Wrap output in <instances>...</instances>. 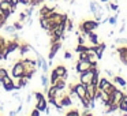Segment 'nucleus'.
Wrapping results in <instances>:
<instances>
[{
	"label": "nucleus",
	"instance_id": "obj_11",
	"mask_svg": "<svg viewBox=\"0 0 127 116\" xmlns=\"http://www.w3.org/2000/svg\"><path fill=\"white\" fill-rule=\"evenodd\" d=\"M47 107H48V101L45 100V97H42V98L37 100V102H36V108H37V109H40L41 112H44Z\"/></svg>",
	"mask_w": 127,
	"mask_h": 116
},
{
	"label": "nucleus",
	"instance_id": "obj_18",
	"mask_svg": "<svg viewBox=\"0 0 127 116\" xmlns=\"http://www.w3.org/2000/svg\"><path fill=\"white\" fill-rule=\"evenodd\" d=\"M36 71H37V68H25V74H23V77L25 78H28L29 81L33 78V75L36 74Z\"/></svg>",
	"mask_w": 127,
	"mask_h": 116
},
{
	"label": "nucleus",
	"instance_id": "obj_10",
	"mask_svg": "<svg viewBox=\"0 0 127 116\" xmlns=\"http://www.w3.org/2000/svg\"><path fill=\"white\" fill-rule=\"evenodd\" d=\"M22 63L25 68H37V60L33 59H22Z\"/></svg>",
	"mask_w": 127,
	"mask_h": 116
},
{
	"label": "nucleus",
	"instance_id": "obj_19",
	"mask_svg": "<svg viewBox=\"0 0 127 116\" xmlns=\"http://www.w3.org/2000/svg\"><path fill=\"white\" fill-rule=\"evenodd\" d=\"M40 81H41V85L44 89H48V83H49V78H48L47 72H44V74L40 77Z\"/></svg>",
	"mask_w": 127,
	"mask_h": 116
},
{
	"label": "nucleus",
	"instance_id": "obj_14",
	"mask_svg": "<svg viewBox=\"0 0 127 116\" xmlns=\"http://www.w3.org/2000/svg\"><path fill=\"white\" fill-rule=\"evenodd\" d=\"M40 26H41L44 30L49 31L51 30V23H49V19L45 17H40Z\"/></svg>",
	"mask_w": 127,
	"mask_h": 116
},
{
	"label": "nucleus",
	"instance_id": "obj_40",
	"mask_svg": "<svg viewBox=\"0 0 127 116\" xmlns=\"http://www.w3.org/2000/svg\"><path fill=\"white\" fill-rule=\"evenodd\" d=\"M111 10H113V11H116V14H119V6H118V3H112V4H111Z\"/></svg>",
	"mask_w": 127,
	"mask_h": 116
},
{
	"label": "nucleus",
	"instance_id": "obj_8",
	"mask_svg": "<svg viewBox=\"0 0 127 116\" xmlns=\"http://www.w3.org/2000/svg\"><path fill=\"white\" fill-rule=\"evenodd\" d=\"M74 89H75V93L78 94L79 98H82V97L86 96V85H83V83H81V82L74 83Z\"/></svg>",
	"mask_w": 127,
	"mask_h": 116
},
{
	"label": "nucleus",
	"instance_id": "obj_47",
	"mask_svg": "<svg viewBox=\"0 0 127 116\" xmlns=\"http://www.w3.org/2000/svg\"><path fill=\"white\" fill-rule=\"evenodd\" d=\"M82 115H85V116H88V115H92V112L90 111H85V112L82 113Z\"/></svg>",
	"mask_w": 127,
	"mask_h": 116
},
{
	"label": "nucleus",
	"instance_id": "obj_26",
	"mask_svg": "<svg viewBox=\"0 0 127 116\" xmlns=\"http://www.w3.org/2000/svg\"><path fill=\"white\" fill-rule=\"evenodd\" d=\"M4 31L6 33H10V34H12V33H15L17 31V29H15V26L14 25H4Z\"/></svg>",
	"mask_w": 127,
	"mask_h": 116
},
{
	"label": "nucleus",
	"instance_id": "obj_34",
	"mask_svg": "<svg viewBox=\"0 0 127 116\" xmlns=\"http://www.w3.org/2000/svg\"><path fill=\"white\" fill-rule=\"evenodd\" d=\"M28 17H29V15L26 14L25 11H23V12H21V14H19V21H21L22 23H25V21L28 19Z\"/></svg>",
	"mask_w": 127,
	"mask_h": 116
},
{
	"label": "nucleus",
	"instance_id": "obj_7",
	"mask_svg": "<svg viewBox=\"0 0 127 116\" xmlns=\"http://www.w3.org/2000/svg\"><path fill=\"white\" fill-rule=\"evenodd\" d=\"M97 85H93V83H89L86 85V97L89 100H94V96H96V91H97Z\"/></svg>",
	"mask_w": 127,
	"mask_h": 116
},
{
	"label": "nucleus",
	"instance_id": "obj_49",
	"mask_svg": "<svg viewBox=\"0 0 127 116\" xmlns=\"http://www.w3.org/2000/svg\"><path fill=\"white\" fill-rule=\"evenodd\" d=\"M101 3H107V1H109V0H100Z\"/></svg>",
	"mask_w": 127,
	"mask_h": 116
},
{
	"label": "nucleus",
	"instance_id": "obj_15",
	"mask_svg": "<svg viewBox=\"0 0 127 116\" xmlns=\"http://www.w3.org/2000/svg\"><path fill=\"white\" fill-rule=\"evenodd\" d=\"M53 70H55V72H56V74H58L60 78H63L66 74H68V71H67L66 66H62V64H59V66H56Z\"/></svg>",
	"mask_w": 127,
	"mask_h": 116
},
{
	"label": "nucleus",
	"instance_id": "obj_27",
	"mask_svg": "<svg viewBox=\"0 0 127 116\" xmlns=\"http://www.w3.org/2000/svg\"><path fill=\"white\" fill-rule=\"evenodd\" d=\"M12 81H14V78H12L11 75H8V74H7L6 77H4L3 79H1V82H0V83H1V86H4V85H7V83H11Z\"/></svg>",
	"mask_w": 127,
	"mask_h": 116
},
{
	"label": "nucleus",
	"instance_id": "obj_2",
	"mask_svg": "<svg viewBox=\"0 0 127 116\" xmlns=\"http://www.w3.org/2000/svg\"><path fill=\"white\" fill-rule=\"evenodd\" d=\"M23 74H25V66H23L22 60H18L14 66H11V77L17 79L19 77H23Z\"/></svg>",
	"mask_w": 127,
	"mask_h": 116
},
{
	"label": "nucleus",
	"instance_id": "obj_52",
	"mask_svg": "<svg viewBox=\"0 0 127 116\" xmlns=\"http://www.w3.org/2000/svg\"><path fill=\"white\" fill-rule=\"evenodd\" d=\"M126 94H127V91H126Z\"/></svg>",
	"mask_w": 127,
	"mask_h": 116
},
{
	"label": "nucleus",
	"instance_id": "obj_33",
	"mask_svg": "<svg viewBox=\"0 0 127 116\" xmlns=\"http://www.w3.org/2000/svg\"><path fill=\"white\" fill-rule=\"evenodd\" d=\"M108 22H109L112 26L116 25V23H118V14H116L115 17H109V18H108Z\"/></svg>",
	"mask_w": 127,
	"mask_h": 116
},
{
	"label": "nucleus",
	"instance_id": "obj_25",
	"mask_svg": "<svg viewBox=\"0 0 127 116\" xmlns=\"http://www.w3.org/2000/svg\"><path fill=\"white\" fill-rule=\"evenodd\" d=\"M55 85H56V87H58V90H64V89H66V81H64L63 78H60Z\"/></svg>",
	"mask_w": 127,
	"mask_h": 116
},
{
	"label": "nucleus",
	"instance_id": "obj_48",
	"mask_svg": "<svg viewBox=\"0 0 127 116\" xmlns=\"http://www.w3.org/2000/svg\"><path fill=\"white\" fill-rule=\"evenodd\" d=\"M113 34H115V31H109V33H108V37H113Z\"/></svg>",
	"mask_w": 127,
	"mask_h": 116
},
{
	"label": "nucleus",
	"instance_id": "obj_9",
	"mask_svg": "<svg viewBox=\"0 0 127 116\" xmlns=\"http://www.w3.org/2000/svg\"><path fill=\"white\" fill-rule=\"evenodd\" d=\"M19 41L18 40H10V41H7V44H6V49H7V52L8 53H12L14 51H17L18 48H19Z\"/></svg>",
	"mask_w": 127,
	"mask_h": 116
},
{
	"label": "nucleus",
	"instance_id": "obj_16",
	"mask_svg": "<svg viewBox=\"0 0 127 116\" xmlns=\"http://www.w3.org/2000/svg\"><path fill=\"white\" fill-rule=\"evenodd\" d=\"M18 49H19V52H21V55H26V53L28 52H30V51H33L34 48L32 47L30 44H21L19 45V48H18Z\"/></svg>",
	"mask_w": 127,
	"mask_h": 116
},
{
	"label": "nucleus",
	"instance_id": "obj_37",
	"mask_svg": "<svg viewBox=\"0 0 127 116\" xmlns=\"http://www.w3.org/2000/svg\"><path fill=\"white\" fill-rule=\"evenodd\" d=\"M115 44H122V45H127V38H116Z\"/></svg>",
	"mask_w": 127,
	"mask_h": 116
},
{
	"label": "nucleus",
	"instance_id": "obj_28",
	"mask_svg": "<svg viewBox=\"0 0 127 116\" xmlns=\"http://www.w3.org/2000/svg\"><path fill=\"white\" fill-rule=\"evenodd\" d=\"M118 109H120L123 113H127V102L120 101V102L118 104Z\"/></svg>",
	"mask_w": 127,
	"mask_h": 116
},
{
	"label": "nucleus",
	"instance_id": "obj_39",
	"mask_svg": "<svg viewBox=\"0 0 127 116\" xmlns=\"http://www.w3.org/2000/svg\"><path fill=\"white\" fill-rule=\"evenodd\" d=\"M40 113H41V111H40V109H37V108L34 107V109L30 112V115H32V116H40Z\"/></svg>",
	"mask_w": 127,
	"mask_h": 116
},
{
	"label": "nucleus",
	"instance_id": "obj_46",
	"mask_svg": "<svg viewBox=\"0 0 127 116\" xmlns=\"http://www.w3.org/2000/svg\"><path fill=\"white\" fill-rule=\"evenodd\" d=\"M8 115H10V116H14V115H17V111H10V112H8Z\"/></svg>",
	"mask_w": 127,
	"mask_h": 116
},
{
	"label": "nucleus",
	"instance_id": "obj_22",
	"mask_svg": "<svg viewBox=\"0 0 127 116\" xmlns=\"http://www.w3.org/2000/svg\"><path fill=\"white\" fill-rule=\"evenodd\" d=\"M88 37H89V40L92 41V44H93V45H97V44H98V36H97L96 33L90 31V33L88 34Z\"/></svg>",
	"mask_w": 127,
	"mask_h": 116
},
{
	"label": "nucleus",
	"instance_id": "obj_4",
	"mask_svg": "<svg viewBox=\"0 0 127 116\" xmlns=\"http://www.w3.org/2000/svg\"><path fill=\"white\" fill-rule=\"evenodd\" d=\"M97 87L100 89V90H104V91H107L108 94H111L113 90H115V85H112V83L109 82V81L107 79V78H100V81H98V83H97Z\"/></svg>",
	"mask_w": 127,
	"mask_h": 116
},
{
	"label": "nucleus",
	"instance_id": "obj_29",
	"mask_svg": "<svg viewBox=\"0 0 127 116\" xmlns=\"http://www.w3.org/2000/svg\"><path fill=\"white\" fill-rule=\"evenodd\" d=\"M72 28H74V25H72V21H71V19H67V21H66V33H70V31L72 30Z\"/></svg>",
	"mask_w": 127,
	"mask_h": 116
},
{
	"label": "nucleus",
	"instance_id": "obj_36",
	"mask_svg": "<svg viewBox=\"0 0 127 116\" xmlns=\"http://www.w3.org/2000/svg\"><path fill=\"white\" fill-rule=\"evenodd\" d=\"M86 48L88 47H85V45H82V44H78V47L75 48V52L79 53V52H82V51H86Z\"/></svg>",
	"mask_w": 127,
	"mask_h": 116
},
{
	"label": "nucleus",
	"instance_id": "obj_51",
	"mask_svg": "<svg viewBox=\"0 0 127 116\" xmlns=\"http://www.w3.org/2000/svg\"><path fill=\"white\" fill-rule=\"evenodd\" d=\"M0 115H1V111H0Z\"/></svg>",
	"mask_w": 127,
	"mask_h": 116
},
{
	"label": "nucleus",
	"instance_id": "obj_50",
	"mask_svg": "<svg viewBox=\"0 0 127 116\" xmlns=\"http://www.w3.org/2000/svg\"><path fill=\"white\" fill-rule=\"evenodd\" d=\"M48 1H56V0H48Z\"/></svg>",
	"mask_w": 127,
	"mask_h": 116
},
{
	"label": "nucleus",
	"instance_id": "obj_6",
	"mask_svg": "<svg viewBox=\"0 0 127 116\" xmlns=\"http://www.w3.org/2000/svg\"><path fill=\"white\" fill-rule=\"evenodd\" d=\"M62 48V42L60 41H53L51 42V49H49V53H48V59L49 60H53L55 55L59 52V49Z\"/></svg>",
	"mask_w": 127,
	"mask_h": 116
},
{
	"label": "nucleus",
	"instance_id": "obj_35",
	"mask_svg": "<svg viewBox=\"0 0 127 116\" xmlns=\"http://www.w3.org/2000/svg\"><path fill=\"white\" fill-rule=\"evenodd\" d=\"M78 55H79V59H82V60H88V58H89V55H88L86 51H82V52H79Z\"/></svg>",
	"mask_w": 127,
	"mask_h": 116
},
{
	"label": "nucleus",
	"instance_id": "obj_3",
	"mask_svg": "<svg viewBox=\"0 0 127 116\" xmlns=\"http://www.w3.org/2000/svg\"><path fill=\"white\" fill-rule=\"evenodd\" d=\"M94 67L97 66H93L90 70H86L83 72H79V82L83 83V85H89L92 83V79H93V75H94Z\"/></svg>",
	"mask_w": 127,
	"mask_h": 116
},
{
	"label": "nucleus",
	"instance_id": "obj_24",
	"mask_svg": "<svg viewBox=\"0 0 127 116\" xmlns=\"http://www.w3.org/2000/svg\"><path fill=\"white\" fill-rule=\"evenodd\" d=\"M3 89H4L6 91H12V90H17V85H15V82L12 81L11 83H7V85H4Z\"/></svg>",
	"mask_w": 127,
	"mask_h": 116
},
{
	"label": "nucleus",
	"instance_id": "obj_38",
	"mask_svg": "<svg viewBox=\"0 0 127 116\" xmlns=\"http://www.w3.org/2000/svg\"><path fill=\"white\" fill-rule=\"evenodd\" d=\"M14 26H15V29H17V30H22V29H23V23L21 22V21L15 22V23H14Z\"/></svg>",
	"mask_w": 127,
	"mask_h": 116
},
{
	"label": "nucleus",
	"instance_id": "obj_13",
	"mask_svg": "<svg viewBox=\"0 0 127 116\" xmlns=\"http://www.w3.org/2000/svg\"><path fill=\"white\" fill-rule=\"evenodd\" d=\"M105 44H97V45H94V51H96V56L98 58V60L102 58V53H104V51H105Z\"/></svg>",
	"mask_w": 127,
	"mask_h": 116
},
{
	"label": "nucleus",
	"instance_id": "obj_43",
	"mask_svg": "<svg viewBox=\"0 0 127 116\" xmlns=\"http://www.w3.org/2000/svg\"><path fill=\"white\" fill-rule=\"evenodd\" d=\"M78 44H85V38H83V37L82 36H81V34H79V36H78Z\"/></svg>",
	"mask_w": 127,
	"mask_h": 116
},
{
	"label": "nucleus",
	"instance_id": "obj_5",
	"mask_svg": "<svg viewBox=\"0 0 127 116\" xmlns=\"http://www.w3.org/2000/svg\"><path fill=\"white\" fill-rule=\"evenodd\" d=\"M93 66H97V64H92L89 60H82V59H78L77 64H75V71L79 74V72H83L86 70H90Z\"/></svg>",
	"mask_w": 127,
	"mask_h": 116
},
{
	"label": "nucleus",
	"instance_id": "obj_32",
	"mask_svg": "<svg viewBox=\"0 0 127 116\" xmlns=\"http://www.w3.org/2000/svg\"><path fill=\"white\" fill-rule=\"evenodd\" d=\"M18 4H21L23 7H28L32 4V0H18Z\"/></svg>",
	"mask_w": 127,
	"mask_h": 116
},
{
	"label": "nucleus",
	"instance_id": "obj_23",
	"mask_svg": "<svg viewBox=\"0 0 127 116\" xmlns=\"http://www.w3.org/2000/svg\"><path fill=\"white\" fill-rule=\"evenodd\" d=\"M60 79V77H59L58 74L55 72V70H52V72H51V78H49V81H51V85H55L58 81Z\"/></svg>",
	"mask_w": 127,
	"mask_h": 116
},
{
	"label": "nucleus",
	"instance_id": "obj_45",
	"mask_svg": "<svg viewBox=\"0 0 127 116\" xmlns=\"http://www.w3.org/2000/svg\"><path fill=\"white\" fill-rule=\"evenodd\" d=\"M104 71H105V74H107V75H109V77H113V72L112 71H111V70H104Z\"/></svg>",
	"mask_w": 127,
	"mask_h": 116
},
{
	"label": "nucleus",
	"instance_id": "obj_30",
	"mask_svg": "<svg viewBox=\"0 0 127 116\" xmlns=\"http://www.w3.org/2000/svg\"><path fill=\"white\" fill-rule=\"evenodd\" d=\"M8 74V71H7V68H4V67H0V82H1V79H3L6 75Z\"/></svg>",
	"mask_w": 127,
	"mask_h": 116
},
{
	"label": "nucleus",
	"instance_id": "obj_42",
	"mask_svg": "<svg viewBox=\"0 0 127 116\" xmlns=\"http://www.w3.org/2000/svg\"><path fill=\"white\" fill-rule=\"evenodd\" d=\"M34 97H36V100H40V98H42V97H44V94L40 93V91H34Z\"/></svg>",
	"mask_w": 127,
	"mask_h": 116
},
{
	"label": "nucleus",
	"instance_id": "obj_21",
	"mask_svg": "<svg viewBox=\"0 0 127 116\" xmlns=\"http://www.w3.org/2000/svg\"><path fill=\"white\" fill-rule=\"evenodd\" d=\"M113 81H115L119 86H122V87H124V86L127 85V81L123 79L122 77H119V75H115V77H113Z\"/></svg>",
	"mask_w": 127,
	"mask_h": 116
},
{
	"label": "nucleus",
	"instance_id": "obj_41",
	"mask_svg": "<svg viewBox=\"0 0 127 116\" xmlns=\"http://www.w3.org/2000/svg\"><path fill=\"white\" fill-rule=\"evenodd\" d=\"M64 59H66V60H70V59H72V53L68 52V51H66V52H64Z\"/></svg>",
	"mask_w": 127,
	"mask_h": 116
},
{
	"label": "nucleus",
	"instance_id": "obj_12",
	"mask_svg": "<svg viewBox=\"0 0 127 116\" xmlns=\"http://www.w3.org/2000/svg\"><path fill=\"white\" fill-rule=\"evenodd\" d=\"M17 81H18V82L15 83V85H17V90H21V89L26 87V85H28V82H29V79H28V78H25V77L17 78Z\"/></svg>",
	"mask_w": 127,
	"mask_h": 116
},
{
	"label": "nucleus",
	"instance_id": "obj_1",
	"mask_svg": "<svg viewBox=\"0 0 127 116\" xmlns=\"http://www.w3.org/2000/svg\"><path fill=\"white\" fill-rule=\"evenodd\" d=\"M100 26V22L96 19H86L79 25V30L83 36H88L90 31H94Z\"/></svg>",
	"mask_w": 127,
	"mask_h": 116
},
{
	"label": "nucleus",
	"instance_id": "obj_20",
	"mask_svg": "<svg viewBox=\"0 0 127 116\" xmlns=\"http://www.w3.org/2000/svg\"><path fill=\"white\" fill-rule=\"evenodd\" d=\"M51 7H48V6H41V8H40V11H38V15L40 17H47L48 14H49V11H51Z\"/></svg>",
	"mask_w": 127,
	"mask_h": 116
},
{
	"label": "nucleus",
	"instance_id": "obj_44",
	"mask_svg": "<svg viewBox=\"0 0 127 116\" xmlns=\"http://www.w3.org/2000/svg\"><path fill=\"white\" fill-rule=\"evenodd\" d=\"M30 101H32V94H28V96H26V100H25V102H26V104H29Z\"/></svg>",
	"mask_w": 127,
	"mask_h": 116
},
{
	"label": "nucleus",
	"instance_id": "obj_17",
	"mask_svg": "<svg viewBox=\"0 0 127 116\" xmlns=\"http://www.w3.org/2000/svg\"><path fill=\"white\" fill-rule=\"evenodd\" d=\"M56 94H58V87H56V85H51L47 89L48 98H49V97H56Z\"/></svg>",
	"mask_w": 127,
	"mask_h": 116
},
{
	"label": "nucleus",
	"instance_id": "obj_31",
	"mask_svg": "<svg viewBox=\"0 0 127 116\" xmlns=\"http://www.w3.org/2000/svg\"><path fill=\"white\" fill-rule=\"evenodd\" d=\"M79 115H81V112L78 109H71L67 112V116H79Z\"/></svg>",
	"mask_w": 127,
	"mask_h": 116
}]
</instances>
